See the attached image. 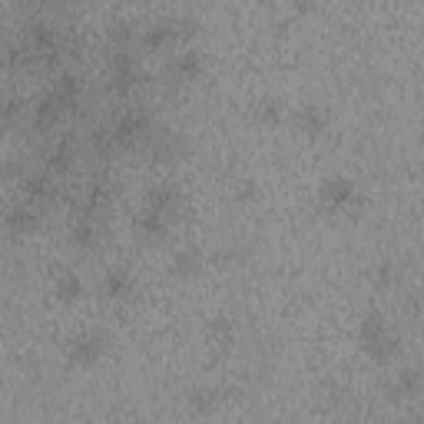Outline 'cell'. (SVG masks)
<instances>
[{
	"label": "cell",
	"mask_w": 424,
	"mask_h": 424,
	"mask_svg": "<svg viewBox=\"0 0 424 424\" xmlns=\"http://www.w3.org/2000/svg\"><path fill=\"white\" fill-rule=\"evenodd\" d=\"M103 338L100 335H80L73 338V345H70V362L80 364V368H90V364L100 362V355H103Z\"/></svg>",
	"instance_id": "1"
},
{
	"label": "cell",
	"mask_w": 424,
	"mask_h": 424,
	"mask_svg": "<svg viewBox=\"0 0 424 424\" xmlns=\"http://www.w3.org/2000/svg\"><path fill=\"white\" fill-rule=\"evenodd\" d=\"M418 388H421V381H418V375H414V371H398L391 401H411V398H418Z\"/></svg>",
	"instance_id": "2"
},
{
	"label": "cell",
	"mask_w": 424,
	"mask_h": 424,
	"mask_svg": "<svg viewBox=\"0 0 424 424\" xmlns=\"http://www.w3.org/2000/svg\"><path fill=\"white\" fill-rule=\"evenodd\" d=\"M130 288H133V279L123 272V269H113V272L103 279V292H106V295H113V299L130 295Z\"/></svg>",
	"instance_id": "3"
},
{
	"label": "cell",
	"mask_w": 424,
	"mask_h": 424,
	"mask_svg": "<svg viewBox=\"0 0 424 424\" xmlns=\"http://www.w3.org/2000/svg\"><path fill=\"white\" fill-rule=\"evenodd\" d=\"M348 193H351V182H345V179L325 182V189H321V196H332V209H342L345 199H348Z\"/></svg>",
	"instance_id": "4"
},
{
	"label": "cell",
	"mask_w": 424,
	"mask_h": 424,
	"mask_svg": "<svg viewBox=\"0 0 424 424\" xmlns=\"http://www.w3.org/2000/svg\"><path fill=\"white\" fill-rule=\"evenodd\" d=\"M189 405H193L196 411H202V414H206V411L215 408V391H193Z\"/></svg>",
	"instance_id": "5"
},
{
	"label": "cell",
	"mask_w": 424,
	"mask_h": 424,
	"mask_svg": "<svg viewBox=\"0 0 424 424\" xmlns=\"http://www.w3.org/2000/svg\"><path fill=\"white\" fill-rule=\"evenodd\" d=\"M57 292H60V299H76V292H80V279L76 275H63L60 282H57Z\"/></svg>",
	"instance_id": "6"
},
{
	"label": "cell",
	"mask_w": 424,
	"mask_h": 424,
	"mask_svg": "<svg viewBox=\"0 0 424 424\" xmlns=\"http://www.w3.org/2000/svg\"><path fill=\"white\" fill-rule=\"evenodd\" d=\"M176 272H196V256H193V252H189V256H186V252H179V256H176Z\"/></svg>",
	"instance_id": "7"
}]
</instances>
